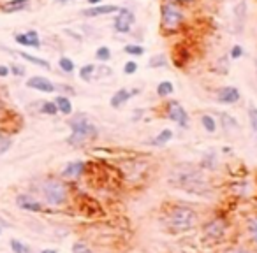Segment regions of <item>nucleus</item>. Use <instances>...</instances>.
Wrapping results in <instances>:
<instances>
[{
    "label": "nucleus",
    "instance_id": "obj_1",
    "mask_svg": "<svg viewBox=\"0 0 257 253\" xmlns=\"http://www.w3.org/2000/svg\"><path fill=\"white\" fill-rule=\"evenodd\" d=\"M175 187L183 188L189 193H197V195H204L210 192V185L204 181V176L201 171L194 167H185L183 171H175L169 178Z\"/></svg>",
    "mask_w": 257,
    "mask_h": 253
},
{
    "label": "nucleus",
    "instance_id": "obj_2",
    "mask_svg": "<svg viewBox=\"0 0 257 253\" xmlns=\"http://www.w3.org/2000/svg\"><path fill=\"white\" fill-rule=\"evenodd\" d=\"M70 135L67 139L70 146H79L88 139L97 137V126L90 122L85 115H78L69 122Z\"/></svg>",
    "mask_w": 257,
    "mask_h": 253
},
{
    "label": "nucleus",
    "instance_id": "obj_3",
    "mask_svg": "<svg viewBox=\"0 0 257 253\" xmlns=\"http://www.w3.org/2000/svg\"><path fill=\"white\" fill-rule=\"evenodd\" d=\"M185 21V14L180 4H175L171 0H164L160 4V27L166 34L178 32Z\"/></svg>",
    "mask_w": 257,
    "mask_h": 253
},
{
    "label": "nucleus",
    "instance_id": "obj_4",
    "mask_svg": "<svg viewBox=\"0 0 257 253\" xmlns=\"http://www.w3.org/2000/svg\"><path fill=\"white\" fill-rule=\"evenodd\" d=\"M195 213L189 206H173L168 213V223L175 232H187L195 225Z\"/></svg>",
    "mask_w": 257,
    "mask_h": 253
},
{
    "label": "nucleus",
    "instance_id": "obj_5",
    "mask_svg": "<svg viewBox=\"0 0 257 253\" xmlns=\"http://www.w3.org/2000/svg\"><path fill=\"white\" fill-rule=\"evenodd\" d=\"M41 193H43L44 200L50 206H62L67 200V187L62 181L57 180H46L41 185Z\"/></svg>",
    "mask_w": 257,
    "mask_h": 253
},
{
    "label": "nucleus",
    "instance_id": "obj_6",
    "mask_svg": "<svg viewBox=\"0 0 257 253\" xmlns=\"http://www.w3.org/2000/svg\"><path fill=\"white\" fill-rule=\"evenodd\" d=\"M115 18H113V28L117 34H130V30H132V25L136 23V16H134V12L130 11V9L127 7H120L118 9V12H115Z\"/></svg>",
    "mask_w": 257,
    "mask_h": 253
},
{
    "label": "nucleus",
    "instance_id": "obj_7",
    "mask_svg": "<svg viewBox=\"0 0 257 253\" xmlns=\"http://www.w3.org/2000/svg\"><path fill=\"white\" fill-rule=\"evenodd\" d=\"M166 115L180 128H189V113L185 111V108H183L178 100H169L168 106H166Z\"/></svg>",
    "mask_w": 257,
    "mask_h": 253
},
{
    "label": "nucleus",
    "instance_id": "obj_8",
    "mask_svg": "<svg viewBox=\"0 0 257 253\" xmlns=\"http://www.w3.org/2000/svg\"><path fill=\"white\" fill-rule=\"evenodd\" d=\"M234 18H233V27H234V34H242L243 28L247 23V0H240L236 5H234Z\"/></svg>",
    "mask_w": 257,
    "mask_h": 253
},
{
    "label": "nucleus",
    "instance_id": "obj_9",
    "mask_svg": "<svg viewBox=\"0 0 257 253\" xmlns=\"http://www.w3.org/2000/svg\"><path fill=\"white\" fill-rule=\"evenodd\" d=\"M118 9L120 7L113 4H99V5H92L88 9H83L81 16H85V18H101V16L115 14V12H118Z\"/></svg>",
    "mask_w": 257,
    "mask_h": 253
},
{
    "label": "nucleus",
    "instance_id": "obj_10",
    "mask_svg": "<svg viewBox=\"0 0 257 253\" xmlns=\"http://www.w3.org/2000/svg\"><path fill=\"white\" fill-rule=\"evenodd\" d=\"M240 99H242V93L236 86H222L217 90V102L220 104L231 106V104H236Z\"/></svg>",
    "mask_w": 257,
    "mask_h": 253
},
{
    "label": "nucleus",
    "instance_id": "obj_11",
    "mask_svg": "<svg viewBox=\"0 0 257 253\" xmlns=\"http://www.w3.org/2000/svg\"><path fill=\"white\" fill-rule=\"evenodd\" d=\"M27 86L32 90H37V92H43V93L57 92V86H55L48 77H43V76H32L30 79L27 81Z\"/></svg>",
    "mask_w": 257,
    "mask_h": 253
},
{
    "label": "nucleus",
    "instance_id": "obj_12",
    "mask_svg": "<svg viewBox=\"0 0 257 253\" xmlns=\"http://www.w3.org/2000/svg\"><path fill=\"white\" fill-rule=\"evenodd\" d=\"M139 92V90H127V88H120L118 92L113 93V97H111V100H109V106L113 109H120L122 106H125V104L130 100V97L136 95V93Z\"/></svg>",
    "mask_w": 257,
    "mask_h": 253
},
{
    "label": "nucleus",
    "instance_id": "obj_13",
    "mask_svg": "<svg viewBox=\"0 0 257 253\" xmlns=\"http://www.w3.org/2000/svg\"><path fill=\"white\" fill-rule=\"evenodd\" d=\"M85 169H86V164L83 160L69 162V164L64 167L62 176L64 178H69V180H76V178H79L83 173H85Z\"/></svg>",
    "mask_w": 257,
    "mask_h": 253
},
{
    "label": "nucleus",
    "instance_id": "obj_14",
    "mask_svg": "<svg viewBox=\"0 0 257 253\" xmlns=\"http://www.w3.org/2000/svg\"><path fill=\"white\" fill-rule=\"evenodd\" d=\"M16 42L21 44V46H27V48H41V39L39 34L35 30H28L25 34H18L16 35Z\"/></svg>",
    "mask_w": 257,
    "mask_h": 253
},
{
    "label": "nucleus",
    "instance_id": "obj_15",
    "mask_svg": "<svg viewBox=\"0 0 257 253\" xmlns=\"http://www.w3.org/2000/svg\"><path fill=\"white\" fill-rule=\"evenodd\" d=\"M16 204H18L21 209L32 211V213H39V211H43V204L30 195H18L16 197Z\"/></svg>",
    "mask_w": 257,
    "mask_h": 253
},
{
    "label": "nucleus",
    "instance_id": "obj_16",
    "mask_svg": "<svg viewBox=\"0 0 257 253\" xmlns=\"http://www.w3.org/2000/svg\"><path fill=\"white\" fill-rule=\"evenodd\" d=\"M220 115V123H222V128L231 134V132H240V123L234 116H231L229 113H218Z\"/></svg>",
    "mask_w": 257,
    "mask_h": 253
},
{
    "label": "nucleus",
    "instance_id": "obj_17",
    "mask_svg": "<svg viewBox=\"0 0 257 253\" xmlns=\"http://www.w3.org/2000/svg\"><path fill=\"white\" fill-rule=\"evenodd\" d=\"M224 230H226V223H224L222 220H213V222H210L204 227V232L213 239L220 238V236L224 234Z\"/></svg>",
    "mask_w": 257,
    "mask_h": 253
},
{
    "label": "nucleus",
    "instance_id": "obj_18",
    "mask_svg": "<svg viewBox=\"0 0 257 253\" xmlns=\"http://www.w3.org/2000/svg\"><path fill=\"white\" fill-rule=\"evenodd\" d=\"M55 104H57V109H59V113H62V115H70L72 113V102H70V99L67 95H59L55 97L53 100Z\"/></svg>",
    "mask_w": 257,
    "mask_h": 253
},
{
    "label": "nucleus",
    "instance_id": "obj_19",
    "mask_svg": "<svg viewBox=\"0 0 257 253\" xmlns=\"http://www.w3.org/2000/svg\"><path fill=\"white\" fill-rule=\"evenodd\" d=\"M28 2L30 0H9L2 5V11L4 12H18V11H23V9L28 7Z\"/></svg>",
    "mask_w": 257,
    "mask_h": 253
},
{
    "label": "nucleus",
    "instance_id": "obj_20",
    "mask_svg": "<svg viewBox=\"0 0 257 253\" xmlns=\"http://www.w3.org/2000/svg\"><path fill=\"white\" fill-rule=\"evenodd\" d=\"M18 55H20L21 58H25V60H27V62H30V63H34V65H37V67H43V69H48V70L51 69L50 62L43 60V58H37V57H34V55H28V53H25V51H18Z\"/></svg>",
    "mask_w": 257,
    "mask_h": 253
},
{
    "label": "nucleus",
    "instance_id": "obj_21",
    "mask_svg": "<svg viewBox=\"0 0 257 253\" xmlns=\"http://www.w3.org/2000/svg\"><path fill=\"white\" fill-rule=\"evenodd\" d=\"M173 130H169V128H164L160 134H157L155 137L152 139V144L153 146H164V144H168L169 141L173 139Z\"/></svg>",
    "mask_w": 257,
    "mask_h": 253
},
{
    "label": "nucleus",
    "instance_id": "obj_22",
    "mask_svg": "<svg viewBox=\"0 0 257 253\" xmlns=\"http://www.w3.org/2000/svg\"><path fill=\"white\" fill-rule=\"evenodd\" d=\"M175 93V84L171 83V81H160L159 84H157V95L159 97H169Z\"/></svg>",
    "mask_w": 257,
    "mask_h": 253
},
{
    "label": "nucleus",
    "instance_id": "obj_23",
    "mask_svg": "<svg viewBox=\"0 0 257 253\" xmlns=\"http://www.w3.org/2000/svg\"><path fill=\"white\" fill-rule=\"evenodd\" d=\"M95 77V65H92V63H86V65H83L81 69H79V79L85 81V83H90V81Z\"/></svg>",
    "mask_w": 257,
    "mask_h": 253
},
{
    "label": "nucleus",
    "instance_id": "obj_24",
    "mask_svg": "<svg viewBox=\"0 0 257 253\" xmlns=\"http://www.w3.org/2000/svg\"><path fill=\"white\" fill-rule=\"evenodd\" d=\"M201 125H203V128L208 132V134H213V132H217V120H215L213 116L203 115V116H201Z\"/></svg>",
    "mask_w": 257,
    "mask_h": 253
},
{
    "label": "nucleus",
    "instance_id": "obj_25",
    "mask_svg": "<svg viewBox=\"0 0 257 253\" xmlns=\"http://www.w3.org/2000/svg\"><path fill=\"white\" fill-rule=\"evenodd\" d=\"M247 115H249V122H250V128H252L254 134H257V106L250 102L249 109H247Z\"/></svg>",
    "mask_w": 257,
    "mask_h": 253
},
{
    "label": "nucleus",
    "instance_id": "obj_26",
    "mask_svg": "<svg viewBox=\"0 0 257 253\" xmlns=\"http://www.w3.org/2000/svg\"><path fill=\"white\" fill-rule=\"evenodd\" d=\"M166 65H168V58L164 57V55H153L148 60L150 69H160V67H166Z\"/></svg>",
    "mask_w": 257,
    "mask_h": 253
},
{
    "label": "nucleus",
    "instance_id": "obj_27",
    "mask_svg": "<svg viewBox=\"0 0 257 253\" xmlns=\"http://www.w3.org/2000/svg\"><path fill=\"white\" fill-rule=\"evenodd\" d=\"M59 67L62 69V72H67V74L74 72V69H76L74 62L70 60L69 57H60L59 58Z\"/></svg>",
    "mask_w": 257,
    "mask_h": 253
},
{
    "label": "nucleus",
    "instance_id": "obj_28",
    "mask_svg": "<svg viewBox=\"0 0 257 253\" xmlns=\"http://www.w3.org/2000/svg\"><path fill=\"white\" fill-rule=\"evenodd\" d=\"M95 58H97V62H109L111 60V50H109L108 46H99L97 50H95Z\"/></svg>",
    "mask_w": 257,
    "mask_h": 253
},
{
    "label": "nucleus",
    "instance_id": "obj_29",
    "mask_svg": "<svg viewBox=\"0 0 257 253\" xmlns=\"http://www.w3.org/2000/svg\"><path fill=\"white\" fill-rule=\"evenodd\" d=\"M41 113H43V115H48V116H55L59 113L57 104H55L53 100H44L43 106H41Z\"/></svg>",
    "mask_w": 257,
    "mask_h": 253
},
{
    "label": "nucleus",
    "instance_id": "obj_30",
    "mask_svg": "<svg viewBox=\"0 0 257 253\" xmlns=\"http://www.w3.org/2000/svg\"><path fill=\"white\" fill-rule=\"evenodd\" d=\"M124 51L127 55H132V57H143L144 55V48L139 44H125Z\"/></svg>",
    "mask_w": 257,
    "mask_h": 253
},
{
    "label": "nucleus",
    "instance_id": "obj_31",
    "mask_svg": "<svg viewBox=\"0 0 257 253\" xmlns=\"http://www.w3.org/2000/svg\"><path fill=\"white\" fill-rule=\"evenodd\" d=\"M9 246H11V250L14 253H32L30 248H28L27 245H23L21 241H18V239H11V241H9Z\"/></svg>",
    "mask_w": 257,
    "mask_h": 253
},
{
    "label": "nucleus",
    "instance_id": "obj_32",
    "mask_svg": "<svg viewBox=\"0 0 257 253\" xmlns=\"http://www.w3.org/2000/svg\"><path fill=\"white\" fill-rule=\"evenodd\" d=\"M215 164H217V155H215V153L206 155V157L203 158V162H201V165H203V169H208V171H211V169H215Z\"/></svg>",
    "mask_w": 257,
    "mask_h": 253
},
{
    "label": "nucleus",
    "instance_id": "obj_33",
    "mask_svg": "<svg viewBox=\"0 0 257 253\" xmlns=\"http://www.w3.org/2000/svg\"><path fill=\"white\" fill-rule=\"evenodd\" d=\"M243 55H245V50H243L240 44H234V46L231 48V51H229V58H231V60H240Z\"/></svg>",
    "mask_w": 257,
    "mask_h": 253
},
{
    "label": "nucleus",
    "instance_id": "obj_34",
    "mask_svg": "<svg viewBox=\"0 0 257 253\" xmlns=\"http://www.w3.org/2000/svg\"><path fill=\"white\" fill-rule=\"evenodd\" d=\"M249 234L250 238H252V241L257 245V216L249 220Z\"/></svg>",
    "mask_w": 257,
    "mask_h": 253
},
{
    "label": "nucleus",
    "instance_id": "obj_35",
    "mask_svg": "<svg viewBox=\"0 0 257 253\" xmlns=\"http://www.w3.org/2000/svg\"><path fill=\"white\" fill-rule=\"evenodd\" d=\"M137 62H134V60H128V62H125V65H124V74H127V76H132V74H136L137 72Z\"/></svg>",
    "mask_w": 257,
    "mask_h": 253
},
{
    "label": "nucleus",
    "instance_id": "obj_36",
    "mask_svg": "<svg viewBox=\"0 0 257 253\" xmlns=\"http://www.w3.org/2000/svg\"><path fill=\"white\" fill-rule=\"evenodd\" d=\"M72 253H92V250L85 243H74L72 245Z\"/></svg>",
    "mask_w": 257,
    "mask_h": 253
},
{
    "label": "nucleus",
    "instance_id": "obj_37",
    "mask_svg": "<svg viewBox=\"0 0 257 253\" xmlns=\"http://www.w3.org/2000/svg\"><path fill=\"white\" fill-rule=\"evenodd\" d=\"M11 148V139L9 137H4V135L0 134V153H4Z\"/></svg>",
    "mask_w": 257,
    "mask_h": 253
},
{
    "label": "nucleus",
    "instance_id": "obj_38",
    "mask_svg": "<svg viewBox=\"0 0 257 253\" xmlns=\"http://www.w3.org/2000/svg\"><path fill=\"white\" fill-rule=\"evenodd\" d=\"M9 70H11V72L14 74V76H23V74H25V69H23V67L16 65V63H12V65L9 67Z\"/></svg>",
    "mask_w": 257,
    "mask_h": 253
},
{
    "label": "nucleus",
    "instance_id": "obj_39",
    "mask_svg": "<svg viewBox=\"0 0 257 253\" xmlns=\"http://www.w3.org/2000/svg\"><path fill=\"white\" fill-rule=\"evenodd\" d=\"M9 72H11V70H9L7 65H0V77H5Z\"/></svg>",
    "mask_w": 257,
    "mask_h": 253
},
{
    "label": "nucleus",
    "instance_id": "obj_40",
    "mask_svg": "<svg viewBox=\"0 0 257 253\" xmlns=\"http://www.w3.org/2000/svg\"><path fill=\"white\" fill-rule=\"evenodd\" d=\"M141 115H143V109H136V111H134V122H136V120H139L141 118Z\"/></svg>",
    "mask_w": 257,
    "mask_h": 253
},
{
    "label": "nucleus",
    "instance_id": "obj_41",
    "mask_svg": "<svg viewBox=\"0 0 257 253\" xmlns=\"http://www.w3.org/2000/svg\"><path fill=\"white\" fill-rule=\"evenodd\" d=\"M171 2H175V4H191V2H194V0H171Z\"/></svg>",
    "mask_w": 257,
    "mask_h": 253
},
{
    "label": "nucleus",
    "instance_id": "obj_42",
    "mask_svg": "<svg viewBox=\"0 0 257 253\" xmlns=\"http://www.w3.org/2000/svg\"><path fill=\"white\" fill-rule=\"evenodd\" d=\"M86 2H88L90 5H99L102 2V0H86Z\"/></svg>",
    "mask_w": 257,
    "mask_h": 253
},
{
    "label": "nucleus",
    "instance_id": "obj_43",
    "mask_svg": "<svg viewBox=\"0 0 257 253\" xmlns=\"http://www.w3.org/2000/svg\"><path fill=\"white\" fill-rule=\"evenodd\" d=\"M231 253H249V252H247V250H233Z\"/></svg>",
    "mask_w": 257,
    "mask_h": 253
},
{
    "label": "nucleus",
    "instance_id": "obj_44",
    "mask_svg": "<svg viewBox=\"0 0 257 253\" xmlns=\"http://www.w3.org/2000/svg\"><path fill=\"white\" fill-rule=\"evenodd\" d=\"M41 253H57V250H43Z\"/></svg>",
    "mask_w": 257,
    "mask_h": 253
},
{
    "label": "nucleus",
    "instance_id": "obj_45",
    "mask_svg": "<svg viewBox=\"0 0 257 253\" xmlns=\"http://www.w3.org/2000/svg\"><path fill=\"white\" fill-rule=\"evenodd\" d=\"M59 4H67V2H70V0H57Z\"/></svg>",
    "mask_w": 257,
    "mask_h": 253
},
{
    "label": "nucleus",
    "instance_id": "obj_46",
    "mask_svg": "<svg viewBox=\"0 0 257 253\" xmlns=\"http://www.w3.org/2000/svg\"><path fill=\"white\" fill-rule=\"evenodd\" d=\"M256 76H257V72H256Z\"/></svg>",
    "mask_w": 257,
    "mask_h": 253
}]
</instances>
